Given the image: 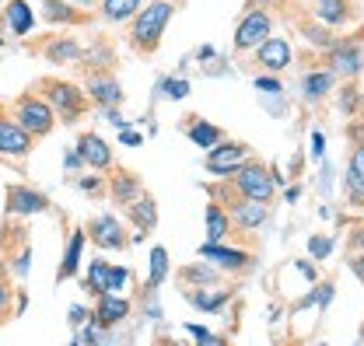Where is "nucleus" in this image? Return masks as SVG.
Masks as SVG:
<instances>
[{"label":"nucleus","mask_w":364,"mask_h":346,"mask_svg":"<svg viewBox=\"0 0 364 346\" xmlns=\"http://www.w3.org/2000/svg\"><path fill=\"white\" fill-rule=\"evenodd\" d=\"M228 217H231V224L238 227V231H256V227H263L267 224V217H270V207L267 203H259V200H238V203H231L228 207Z\"/></svg>","instance_id":"a211bd4d"},{"label":"nucleus","mask_w":364,"mask_h":346,"mask_svg":"<svg viewBox=\"0 0 364 346\" xmlns=\"http://www.w3.org/2000/svg\"><path fill=\"white\" fill-rule=\"evenodd\" d=\"M358 105H361V91H358V87H347V91L340 94V109H343L347 116H354Z\"/></svg>","instance_id":"e433bc0d"},{"label":"nucleus","mask_w":364,"mask_h":346,"mask_svg":"<svg viewBox=\"0 0 364 346\" xmlns=\"http://www.w3.org/2000/svg\"><path fill=\"white\" fill-rule=\"evenodd\" d=\"M301 36H305V39H309L312 45H318L322 53H326L329 45L336 43V36H333V32H329L326 25H316V21H301Z\"/></svg>","instance_id":"473e14b6"},{"label":"nucleus","mask_w":364,"mask_h":346,"mask_svg":"<svg viewBox=\"0 0 364 346\" xmlns=\"http://www.w3.org/2000/svg\"><path fill=\"white\" fill-rule=\"evenodd\" d=\"M196 346H228V343L221 340V336H210V333H207V336H203V340H200Z\"/></svg>","instance_id":"37998d69"},{"label":"nucleus","mask_w":364,"mask_h":346,"mask_svg":"<svg viewBox=\"0 0 364 346\" xmlns=\"http://www.w3.org/2000/svg\"><path fill=\"white\" fill-rule=\"evenodd\" d=\"M161 87H165V94H168V98H176V102L189 94V81H165Z\"/></svg>","instance_id":"58836bf2"},{"label":"nucleus","mask_w":364,"mask_h":346,"mask_svg":"<svg viewBox=\"0 0 364 346\" xmlns=\"http://www.w3.org/2000/svg\"><path fill=\"white\" fill-rule=\"evenodd\" d=\"M77 185H81L88 196H105V178H102V175H85V178H77Z\"/></svg>","instance_id":"c9c22d12"},{"label":"nucleus","mask_w":364,"mask_h":346,"mask_svg":"<svg viewBox=\"0 0 364 346\" xmlns=\"http://www.w3.org/2000/svg\"><path fill=\"white\" fill-rule=\"evenodd\" d=\"M85 238H91L102 252H123V249L130 245V234L123 231V224H119L112 214L91 217L88 227H85Z\"/></svg>","instance_id":"9d476101"},{"label":"nucleus","mask_w":364,"mask_h":346,"mask_svg":"<svg viewBox=\"0 0 364 346\" xmlns=\"http://www.w3.org/2000/svg\"><path fill=\"white\" fill-rule=\"evenodd\" d=\"M252 53H256V63H259L263 70H273V74L287 70V67H291V60H294L291 43H287V39H280V36H270L267 43L256 45Z\"/></svg>","instance_id":"f3484780"},{"label":"nucleus","mask_w":364,"mask_h":346,"mask_svg":"<svg viewBox=\"0 0 364 346\" xmlns=\"http://www.w3.org/2000/svg\"><path fill=\"white\" fill-rule=\"evenodd\" d=\"M63 165H67V168H81V165H85V161H81V158H77V151H70V154H67V158H63Z\"/></svg>","instance_id":"c03bdc74"},{"label":"nucleus","mask_w":364,"mask_h":346,"mask_svg":"<svg viewBox=\"0 0 364 346\" xmlns=\"http://www.w3.org/2000/svg\"><path fill=\"white\" fill-rule=\"evenodd\" d=\"M350 269H354V273L361 276V283H364V252H361V256H354V259H350Z\"/></svg>","instance_id":"79ce46f5"},{"label":"nucleus","mask_w":364,"mask_h":346,"mask_svg":"<svg viewBox=\"0 0 364 346\" xmlns=\"http://www.w3.org/2000/svg\"><path fill=\"white\" fill-rule=\"evenodd\" d=\"M165 273H168V252L158 245V249H151V273H147V287H151V291H154V287H161Z\"/></svg>","instance_id":"2f4dec72"},{"label":"nucleus","mask_w":364,"mask_h":346,"mask_svg":"<svg viewBox=\"0 0 364 346\" xmlns=\"http://www.w3.org/2000/svg\"><path fill=\"white\" fill-rule=\"evenodd\" d=\"M179 280L189 283V287H214L221 276H218V269H214L210 262H193V266L179 269Z\"/></svg>","instance_id":"cd10ccee"},{"label":"nucleus","mask_w":364,"mask_h":346,"mask_svg":"<svg viewBox=\"0 0 364 346\" xmlns=\"http://www.w3.org/2000/svg\"><path fill=\"white\" fill-rule=\"evenodd\" d=\"M39 14L46 25H56V28H81L91 21L88 11L74 7L70 0H39Z\"/></svg>","instance_id":"2eb2a0df"},{"label":"nucleus","mask_w":364,"mask_h":346,"mask_svg":"<svg viewBox=\"0 0 364 346\" xmlns=\"http://www.w3.org/2000/svg\"><path fill=\"white\" fill-rule=\"evenodd\" d=\"M203 220H207V242H225L228 231H231V217H228V210L221 207V203H207V214H203Z\"/></svg>","instance_id":"a878e982"},{"label":"nucleus","mask_w":364,"mask_h":346,"mask_svg":"<svg viewBox=\"0 0 364 346\" xmlns=\"http://www.w3.org/2000/svg\"><path fill=\"white\" fill-rule=\"evenodd\" d=\"M333 81H336V74H333L329 67L305 74V98H309V102H322V98L333 91Z\"/></svg>","instance_id":"c85d7f7f"},{"label":"nucleus","mask_w":364,"mask_h":346,"mask_svg":"<svg viewBox=\"0 0 364 346\" xmlns=\"http://www.w3.org/2000/svg\"><path fill=\"white\" fill-rule=\"evenodd\" d=\"M123 144H130V147H136V144H140V136H136V133H130V130H123Z\"/></svg>","instance_id":"49530a36"},{"label":"nucleus","mask_w":364,"mask_h":346,"mask_svg":"<svg viewBox=\"0 0 364 346\" xmlns=\"http://www.w3.org/2000/svg\"><path fill=\"white\" fill-rule=\"evenodd\" d=\"M200 259L210 262V266H221V269H231V273H245V269H252L256 259H252V252H242V249H225L221 242L214 245V242H203L200 249Z\"/></svg>","instance_id":"4468645a"},{"label":"nucleus","mask_w":364,"mask_h":346,"mask_svg":"<svg viewBox=\"0 0 364 346\" xmlns=\"http://www.w3.org/2000/svg\"><path fill=\"white\" fill-rule=\"evenodd\" d=\"M70 4H77V7H98L102 0H70Z\"/></svg>","instance_id":"de8ad7c7"},{"label":"nucleus","mask_w":364,"mask_h":346,"mask_svg":"<svg viewBox=\"0 0 364 346\" xmlns=\"http://www.w3.org/2000/svg\"><path fill=\"white\" fill-rule=\"evenodd\" d=\"M322 151H326V136H322V133H312V154L322 158Z\"/></svg>","instance_id":"a19ab883"},{"label":"nucleus","mask_w":364,"mask_h":346,"mask_svg":"<svg viewBox=\"0 0 364 346\" xmlns=\"http://www.w3.org/2000/svg\"><path fill=\"white\" fill-rule=\"evenodd\" d=\"M343 189H347V200L354 207H364V140H358L354 151H350L347 175H343Z\"/></svg>","instance_id":"6ab92c4d"},{"label":"nucleus","mask_w":364,"mask_h":346,"mask_svg":"<svg viewBox=\"0 0 364 346\" xmlns=\"http://www.w3.org/2000/svg\"><path fill=\"white\" fill-rule=\"evenodd\" d=\"M81 249H85V231H74V234H70V242H67L63 262H60V269H56V280H60V283H63V280H70V276L77 273V266H81Z\"/></svg>","instance_id":"bb28decb"},{"label":"nucleus","mask_w":364,"mask_h":346,"mask_svg":"<svg viewBox=\"0 0 364 346\" xmlns=\"http://www.w3.org/2000/svg\"><path fill=\"white\" fill-rule=\"evenodd\" d=\"M85 94H88L91 105H98V109H116V105H123V85L116 81V74L112 70H88V77H85Z\"/></svg>","instance_id":"9b49d317"},{"label":"nucleus","mask_w":364,"mask_h":346,"mask_svg":"<svg viewBox=\"0 0 364 346\" xmlns=\"http://www.w3.org/2000/svg\"><path fill=\"white\" fill-rule=\"evenodd\" d=\"M176 14V4L172 0H151L130 18V28H127V45L134 49L136 56H154L158 45H161V36L168 28Z\"/></svg>","instance_id":"f03ea898"},{"label":"nucleus","mask_w":364,"mask_h":346,"mask_svg":"<svg viewBox=\"0 0 364 346\" xmlns=\"http://www.w3.org/2000/svg\"><path fill=\"white\" fill-rule=\"evenodd\" d=\"M140 7H144V0H102L98 4V18L109 21V25H123V21L134 18Z\"/></svg>","instance_id":"393cba45"},{"label":"nucleus","mask_w":364,"mask_h":346,"mask_svg":"<svg viewBox=\"0 0 364 346\" xmlns=\"http://www.w3.org/2000/svg\"><path fill=\"white\" fill-rule=\"evenodd\" d=\"M32 151H36V140L14 123L7 102H0V158L4 161H25Z\"/></svg>","instance_id":"6e6552de"},{"label":"nucleus","mask_w":364,"mask_h":346,"mask_svg":"<svg viewBox=\"0 0 364 346\" xmlns=\"http://www.w3.org/2000/svg\"><path fill=\"white\" fill-rule=\"evenodd\" d=\"M256 87H259V91H270V94H280V91H284V85L273 81V77H256Z\"/></svg>","instance_id":"ea45409f"},{"label":"nucleus","mask_w":364,"mask_h":346,"mask_svg":"<svg viewBox=\"0 0 364 346\" xmlns=\"http://www.w3.org/2000/svg\"><path fill=\"white\" fill-rule=\"evenodd\" d=\"M309 252H312V259H326L329 252H333V242L329 238H309Z\"/></svg>","instance_id":"4c0bfd02"},{"label":"nucleus","mask_w":364,"mask_h":346,"mask_svg":"<svg viewBox=\"0 0 364 346\" xmlns=\"http://www.w3.org/2000/svg\"><path fill=\"white\" fill-rule=\"evenodd\" d=\"M85 315H88L85 308H70V325H81V322H85Z\"/></svg>","instance_id":"a18cd8bd"},{"label":"nucleus","mask_w":364,"mask_h":346,"mask_svg":"<svg viewBox=\"0 0 364 346\" xmlns=\"http://www.w3.org/2000/svg\"><path fill=\"white\" fill-rule=\"evenodd\" d=\"M14 318V276L7 269V262L0 259V325Z\"/></svg>","instance_id":"c756f323"},{"label":"nucleus","mask_w":364,"mask_h":346,"mask_svg":"<svg viewBox=\"0 0 364 346\" xmlns=\"http://www.w3.org/2000/svg\"><path fill=\"white\" fill-rule=\"evenodd\" d=\"M228 182L245 196V200H259V203H270L273 200V172L259 161V158H249V161H242L235 172L228 175Z\"/></svg>","instance_id":"20e7f679"},{"label":"nucleus","mask_w":364,"mask_h":346,"mask_svg":"<svg viewBox=\"0 0 364 346\" xmlns=\"http://www.w3.org/2000/svg\"><path fill=\"white\" fill-rule=\"evenodd\" d=\"M186 136H189L196 147L210 151V147H218V144L225 140V130H221V126H214V123H207V119H200V116H189V123H186Z\"/></svg>","instance_id":"b1692460"},{"label":"nucleus","mask_w":364,"mask_h":346,"mask_svg":"<svg viewBox=\"0 0 364 346\" xmlns=\"http://www.w3.org/2000/svg\"><path fill=\"white\" fill-rule=\"evenodd\" d=\"M4 200H7L4 203L7 217H28V214H46L49 210V196L39 193V189H32V185H25V182L7 185Z\"/></svg>","instance_id":"f8f14e48"},{"label":"nucleus","mask_w":364,"mask_h":346,"mask_svg":"<svg viewBox=\"0 0 364 346\" xmlns=\"http://www.w3.org/2000/svg\"><path fill=\"white\" fill-rule=\"evenodd\" d=\"M130 280V269L127 266H109V276H105V294H119Z\"/></svg>","instance_id":"f704fd0d"},{"label":"nucleus","mask_w":364,"mask_h":346,"mask_svg":"<svg viewBox=\"0 0 364 346\" xmlns=\"http://www.w3.org/2000/svg\"><path fill=\"white\" fill-rule=\"evenodd\" d=\"M32 91L53 109L56 123H63V126L81 123V119L91 112V102H88V94H85V87L74 85V81H67V77L46 74V77H39V81L32 85Z\"/></svg>","instance_id":"f257e3e1"},{"label":"nucleus","mask_w":364,"mask_h":346,"mask_svg":"<svg viewBox=\"0 0 364 346\" xmlns=\"http://www.w3.org/2000/svg\"><path fill=\"white\" fill-rule=\"evenodd\" d=\"M273 36V18L263 7H245L242 21L235 25V53H252Z\"/></svg>","instance_id":"39448f33"},{"label":"nucleus","mask_w":364,"mask_h":346,"mask_svg":"<svg viewBox=\"0 0 364 346\" xmlns=\"http://www.w3.org/2000/svg\"><path fill=\"white\" fill-rule=\"evenodd\" d=\"M326 63H329L333 74L354 81L364 67V36L358 32V36H350V39H336V43L326 49Z\"/></svg>","instance_id":"0eeeda50"},{"label":"nucleus","mask_w":364,"mask_h":346,"mask_svg":"<svg viewBox=\"0 0 364 346\" xmlns=\"http://www.w3.org/2000/svg\"><path fill=\"white\" fill-rule=\"evenodd\" d=\"M312 11H316V18L326 21V28H336L354 18V0H316Z\"/></svg>","instance_id":"5701e85b"},{"label":"nucleus","mask_w":364,"mask_h":346,"mask_svg":"<svg viewBox=\"0 0 364 346\" xmlns=\"http://www.w3.org/2000/svg\"><path fill=\"white\" fill-rule=\"evenodd\" d=\"M228 298H231L228 291H218V294H210V291H193V294H189V301L196 304L200 311H218Z\"/></svg>","instance_id":"72a5a7b5"},{"label":"nucleus","mask_w":364,"mask_h":346,"mask_svg":"<svg viewBox=\"0 0 364 346\" xmlns=\"http://www.w3.org/2000/svg\"><path fill=\"white\" fill-rule=\"evenodd\" d=\"M109 178H105V196L116 203V207H130L136 196L144 193V182L140 175L130 172V168H109Z\"/></svg>","instance_id":"dca6fc26"},{"label":"nucleus","mask_w":364,"mask_h":346,"mask_svg":"<svg viewBox=\"0 0 364 346\" xmlns=\"http://www.w3.org/2000/svg\"><path fill=\"white\" fill-rule=\"evenodd\" d=\"M105 276H109V262L95 259L88 266V276H85V283H81V287H85L88 294H95V298H102V294H105Z\"/></svg>","instance_id":"7c9ffc66"},{"label":"nucleus","mask_w":364,"mask_h":346,"mask_svg":"<svg viewBox=\"0 0 364 346\" xmlns=\"http://www.w3.org/2000/svg\"><path fill=\"white\" fill-rule=\"evenodd\" d=\"M249 158H252V147H249L245 140H221L218 147H210V151H207L203 165H207V172L210 175L228 178V175L235 172L242 161H249Z\"/></svg>","instance_id":"1a4fd4ad"},{"label":"nucleus","mask_w":364,"mask_h":346,"mask_svg":"<svg viewBox=\"0 0 364 346\" xmlns=\"http://www.w3.org/2000/svg\"><path fill=\"white\" fill-rule=\"evenodd\" d=\"M77 158L88 165V168H95V172H109V168H116V154H112V147H109V140L105 136H98V133L85 130L81 136H77Z\"/></svg>","instance_id":"ddd939ff"},{"label":"nucleus","mask_w":364,"mask_h":346,"mask_svg":"<svg viewBox=\"0 0 364 346\" xmlns=\"http://www.w3.org/2000/svg\"><path fill=\"white\" fill-rule=\"evenodd\" d=\"M28 49L36 56H43L46 63H56V67H70V63L85 60V45L77 43L74 36H67V32H49L39 43H28Z\"/></svg>","instance_id":"423d86ee"},{"label":"nucleus","mask_w":364,"mask_h":346,"mask_svg":"<svg viewBox=\"0 0 364 346\" xmlns=\"http://www.w3.org/2000/svg\"><path fill=\"white\" fill-rule=\"evenodd\" d=\"M4 25L11 28V36L25 39V36L36 28V14H32L28 0H7V7H4Z\"/></svg>","instance_id":"4be33fe9"},{"label":"nucleus","mask_w":364,"mask_h":346,"mask_svg":"<svg viewBox=\"0 0 364 346\" xmlns=\"http://www.w3.org/2000/svg\"><path fill=\"white\" fill-rule=\"evenodd\" d=\"M154 346H179L176 340H168V336H161V340H154Z\"/></svg>","instance_id":"09e8293b"},{"label":"nucleus","mask_w":364,"mask_h":346,"mask_svg":"<svg viewBox=\"0 0 364 346\" xmlns=\"http://www.w3.org/2000/svg\"><path fill=\"white\" fill-rule=\"evenodd\" d=\"M7 109H11L14 123L28 133L32 140H43V136H49V133L56 130V116H53V109L46 105L32 87H28V91H21L14 102H7Z\"/></svg>","instance_id":"7ed1b4c3"},{"label":"nucleus","mask_w":364,"mask_h":346,"mask_svg":"<svg viewBox=\"0 0 364 346\" xmlns=\"http://www.w3.org/2000/svg\"><path fill=\"white\" fill-rule=\"evenodd\" d=\"M127 210V217L134 220V227H136V238H144L154 224H158V203H154V196L151 193H140L130 207H123Z\"/></svg>","instance_id":"aec40b11"},{"label":"nucleus","mask_w":364,"mask_h":346,"mask_svg":"<svg viewBox=\"0 0 364 346\" xmlns=\"http://www.w3.org/2000/svg\"><path fill=\"white\" fill-rule=\"evenodd\" d=\"M127 315H130V301L119 298V294H102L98 304H95V325H102V329L119 325Z\"/></svg>","instance_id":"412c9836"}]
</instances>
